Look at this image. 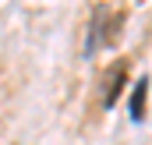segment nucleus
<instances>
[{"instance_id":"f257e3e1","label":"nucleus","mask_w":152,"mask_h":145,"mask_svg":"<svg viewBox=\"0 0 152 145\" xmlns=\"http://www.w3.org/2000/svg\"><path fill=\"white\" fill-rule=\"evenodd\" d=\"M145 96H149V78H138L134 89H131V99H127L131 120H145Z\"/></svg>"},{"instance_id":"f03ea898","label":"nucleus","mask_w":152,"mask_h":145,"mask_svg":"<svg viewBox=\"0 0 152 145\" xmlns=\"http://www.w3.org/2000/svg\"><path fill=\"white\" fill-rule=\"evenodd\" d=\"M124 81H127V60L124 64H117L110 78H106V96H103V106H113L117 96H120V89H124Z\"/></svg>"}]
</instances>
